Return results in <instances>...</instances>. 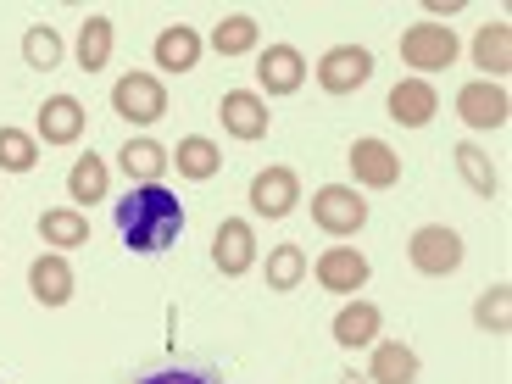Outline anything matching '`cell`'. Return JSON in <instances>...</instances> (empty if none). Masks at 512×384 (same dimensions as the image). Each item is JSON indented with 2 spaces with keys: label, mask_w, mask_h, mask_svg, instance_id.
I'll return each instance as SVG.
<instances>
[{
  "label": "cell",
  "mask_w": 512,
  "mask_h": 384,
  "mask_svg": "<svg viewBox=\"0 0 512 384\" xmlns=\"http://www.w3.org/2000/svg\"><path fill=\"white\" fill-rule=\"evenodd\" d=\"M418 351L407 340H373V362H368V384H418Z\"/></svg>",
  "instance_id": "17"
},
{
  "label": "cell",
  "mask_w": 512,
  "mask_h": 384,
  "mask_svg": "<svg viewBox=\"0 0 512 384\" xmlns=\"http://www.w3.org/2000/svg\"><path fill=\"white\" fill-rule=\"evenodd\" d=\"M295 206H301V179H295V167H262L251 179V212L256 218H268V223H279V218H290Z\"/></svg>",
  "instance_id": "7"
},
{
  "label": "cell",
  "mask_w": 512,
  "mask_h": 384,
  "mask_svg": "<svg viewBox=\"0 0 512 384\" xmlns=\"http://www.w3.org/2000/svg\"><path fill=\"white\" fill-rule=\"evenodd\" d=\"M256 45H262V28H256V17H245V12L223 17V23L212 28V51L218 56H251Z\"/></svg>",
  "instance_id": "26"
},
{
  "label": "cell",
  "mask_w": 512,
  "mask_h": 384,
  "mask_svg": "<svg viewBox=\"0 0 512 384\" xmlns=\"http://www.w3.org/2000/svg\"><path fill=\"white\" fill-rule=\"evenodd\" d=\"M318 284L329 295H357L362 284H368V273H373V262L362 251H351V245H329V251L318 256Z\"/></svg>",
  "instance_id": "13"
},
{
  "label": "cell",
  "mask_w": 512,
  "mask_h": 384,
  "mask_svg": "<svg viewBox=\"0 0 512 384\" xmlns=\"http://www.w3.org/2000/svg\"><path fill=\"white\" fill-rule=\"evenodd\" d=\"M39 234L51 251H78V245H90V218L78 206H51V212H39Z\"/></svg>",
  "instance_id": "20"
},
{
  "label": "cell",
  "mask_w": 512,
  "mask_h": 384,
  "mask_svg": "<svg viewBox=\"0 0 512 384\" xmlns=\"http://www.w3.org/2000/svg\"><path fill=\"white\" fill-rule=\"evenodd\" d=\"M112 45H117V28L106 23V17H90V23L78 28L73 56H78V67H84V73H101V67L112 62Z\"/></svg>",
  "instance_id": "25"
},
{
  "label": "cell",
  "mask_w": 512,
  "mask_h": 384,
  "mask_svg": "<svg viewBox=\"0 0 512 384\" xmlns=\"http://www.w3.org/2000/svg\"><path fill=\"white\" fill-rule=\"evenodd\" d=\"M307 84V62L295 45H268L256 51V95H295Z\"/></svg>",
  "instance_id": "9"
},
{
  "label": "cell",
  "mask_w": 512,
  "mask_h": 384,
  "mask_svg": "<svg viewBox=\"0 0 512 384\" xmlns=\"http://www.w3.org/2000/svg\"><path fill=\"white\" fill-rule=\"evenodd\" d=\"M346 384H362V379H357V373H346Z\"/></svg>",
  "instance_id": "34"
},
{
  "label": "cell",
  "mask_w": 512,
  "mask_h": 384,
  "mask_svg": "<svg viewBox=\"0 0 512 384\" xmlns=\"http://www.w3.org/2000/svg\"><path fill=\"white\" fill-rule=\"evenodd\" d=\"M0 167L6 173H34L39 167V140L23 128H0Z\"/></svg>",
  "instance_id": "29"
},
{
  "label": "cell",
  "mask_w": 512,
  "mask_h": 384,
  "mask_svg": "<svg viewBox=\"0 0 512 384\" xmlns=\"http://www.w3.org/2000/svg\"><path fill=\"white\" fill-rule=\"evenodd\" d=\"M106 190H112V167L101 162V156H78L73 173H67V195H73V206H95L106 201Z\"/></svg>",
  "instance_id": "23"
},
{
  "label": "cell",
  "mask_w": 512,
  "mask_h": 384,
  "mask_svg": "<svg viewBox=\"0 0 512 384\" xmlns=\"http://www.w3.org/2000/svg\"><path fill=\"white\" fill-rule=\"evenodd\" d=\"M312 223H318L323 234H334V240H351V234L368 229V201H362V190H351V184H323V190L312 195Z\"/></svg>",
  "instance_id": "3"
},
{
  "label": "cell",
  "mask_w": 512,
  "mask_h": 384,
  "mask_svg": "<svg viewBox=\"0 0 512 384\" xmlns=\"http://www.w3.org/2000/svg\"><path fill=\"white\" fill-rule=\"evenodd\" d=\"M112 112L128 117V123H140V128L162 123L167 117V84L156 73H123L112 84Z\"/></svg>",
  "instance_id": "5"
},
{
  "label": "cell",
  "mask_w": 512,
  "mask_h": 384,
  "mask_svg": "<svg viewBox=\"0 0 512 384\" xmlns=\"http://www.w3.org/2000/svg\"><path fill=\"white\" fill-rule=\"evenodd\" d=\"M301 279H307V251L301 245H273L268 251V290L290 295Z\"/></svg>",
  "instance_id": "28"
},
{
  "label": "cell",
  "mask_w": 512,
  "mask_h": 384,
  "mask_svg": "<svg viewBox=\"0 0 512 384\" xmlns=\"http://www.w3.org/2000/svg\"><path fill=\"white\" fill-rule=\"evenodd\" d=\"M140 384H223V379H212V373H201V368H156V373H145Z\"/></svg>",
  "instance_id": "32"
},
{
  "label": "cell",
  "mask_w": 512,
  "mask_h": 384,
  "mask_svg": "<svg viewBox=\"0 0 512 384\" xmlns=\"http://www.w3.org/2000/svg\"><path fill=\"white\" fill-rule=\"evenodd\" d=\"M373 78V51L368 45H329L318 56V84L329 95H357Z\"/></svg>",
  "instance_id": "6"
},
{
  "label": "cell",
  "mask_w": 512,
  "mask_h": 384,
  "mask_svg": "<svg viewBox=\"0 0 512 384\" xmlns=\"http://www.w3.org/2000/svg\"><path fill=\"white\" fill-rule=\"evenodd\" d=\"M117 234L134 256H162L184 234V201L167 184H134L117 201Z\"/></svg>",
  "instance_id": "1"
},
{
  "label": "cell",
  "mask_w": 512,
  "mask_h": 384,
  "mask_svg": "<svg viewBox=\"0 0 512 384\" xmlns=\"http://www.w3.org/2000/svg\"><path fill=\"white\" fill-rule=\"evenodd\" d=\"M474 62H479V73H490V84L512 67V23L507 17H496V23H485L474 34Z\"/></svg>",
  "instance_id": "22"
},
{
  "label": "cell",
  "mask_w": 512,
  "mask_h": 384,
  "mask_svg": "<svg viewBox=\"0 0 512 384\" xmlns=\"http://www.w3.org/2000/svg\"><path fill=\"white\" fill-rule=\"evenodd\" d=\"M457 28L446 23H412L407 34H401V62L412 67V73H446L451 62H457Z\"/></svg>",
  "instance_id": "4"
},
{
  "label": "cell",
  "mask_w": 512,
  "mask_h": 384,
  "mask_svg": "<svg viewBox=\"0 0 512 384\" xmlns=\"http://www.w3.org/2000/svg\"><path fill=\"white\" fill-rule=\"evenodd\" d=\"M117 167L128 173V184H162L167 151H162L156 140H128L123 151H117Z\"/></svg>",
  "instance_id": "24"
},
{
  "label": "cell",
  "mask_w": 512,
  "mask_h": 384,
  "mask_svg": "<svg viewBox=\"0 0 512 384\" xmlns=\"http://www.w3.org/2000/svg\"><path fill=\"white\" fill-rule=\"evenodd\" d=\"M167 167H179V179L206 184V179H218L223 156H218V145L206 140V134H190V140H179V151H167Z\"/></svg>",
  "instance_id": "21"
},
{
  "label": "cell",
  "mask_w": 512,
  "mask_h": 384,
  "mask_svg": "<svg viewBox=\"0 0 512 384\" xmlns=\"http://www.w3.org/2000/svg\"><path fill=\"white\" fill-rule=\"evenodd\" d=\"M151 56H156V67H162V73H195V62H201V34H195V28H184V23H173V28H162V34H156Z\"/></svg>",
  "instance_id": "19"
},
{
  "label": "cell",
  "mask_w": 512,
  "mask_h": 384,
  "mask_svg": "<svg viewBox=\"0 0 512 384\" xmlns=\"http://www.w3.org/2000/svg\"><path fill=\"white\" fill-rule=\"evenodd\" d=\"M379 307H373V301H346V307L334 312V346L340 351H362V346H373V340H379Z\"/></svg>",
  "instance_id": "18"
},
{
  "label": "cell",
  "mask_w": 512,
  "mask_h": 384,
  "mask_svg": "<svg viewBox=\"0 0 512 384\" xmlns=\"http://www.w3.org/2000/svg\"><path fill=\"white\" fill-rule=\"evenodd\" d=\"M212 262H218L223 279H240V273L256 268V229L245 218H223L218 234H212Z\"/></svg>",
  "instance_id": "11"
},
{
  "label": "cell",
  "mask_w": 512,
  "mask_h": 384,
  "mask_svg": "<svg viewBox=\"0 0 512 384\" xmlns=\"http://www.w3.org/2000/svg\"><path fill=\"white\" fill-rule=\"evenodd\" d=\"M457 117L468 128H507V117H512V101H507V90L501 84H490V78H474V84H462L457 90Z\"/></svg>",
  "instance_id": "8"
},
{
  "label": "cell",
  "mask_w": 512,
  "mask_h": 384,
  "mask_svg": "<svg viewBox=\"0 0 512 384\" xmlns=\"http://www.w3.org/2000/svg\"><path fill=\"white\" fill-rule=\"evenodd\" d=\"M351 173H357L362 190H396L401 184V156L384 140L362 134V140H351Z\"/></svg>",
  "instance_id": "10"
},
{
  "label": "cell",
  "mask_w": 512,
  "mask_h": 384,
  "mask_svg": "<svg viewBox=\"0 0 512 384\" xmlns=\"http://www.w3.org/2000/svg\"><path fill=\"white\" fill-rule=\"evenodd\" d=\"M451 156H457V173H462V179H468V190H474V195H485V201H490V195L501 190L496 167H490V156L479 151L474 140H462V145H457V151H451Z\"/></svg>",
  "instance_id": "27"
},
{
  "label": "cell",
  "mask_w": 512,
  "mask_h": 384,
  "mask_svg": "<svg viewBox=\"0 0 512 384\" xmlns=\"http://www.w3.org/2000/svg\"><path fill=\"white\" fill-rule=\"evenodd\" d=\"M440 17H457V0H429V23H440Z\"/></svg>",
  "instance_id": "33"
},
{
  "label": "cell",
  "mask_w": 512,
  "mask_h": 384,
  "mask_svg": "<svg viewBox=\"0 0 512 384\" xmlns=\"http://www.w3.org/2000/svg\"><path fill=\"white\" fill-rule=\"evenodd\" d=\"M84 128H90L84 106H78L73 95H51V101L39 106L34 140H45V145H78V140H84Z\"/></svg>",
  "instance_id": "14"
},
{
  "label": "cell",
  "mask_w": 512,
  "mask_h": 384,
  "mask_svg": "<svg viewBox=\"0 0 512 384\" xmlns=\"http://www.w3.org/2000/svg\"><path fill=\"white\" fill-rule=\"evenodd\" d=\"M435 112H440V95L429 78H401L396 90H390V123L423 128V123H435Z\"/></svg>",
  "instance_id": "16"
},
{
  "label": "cell",
  "mask_w": 512,
  "mask_h": 384,
  "mask_svg": "<svg viewBox=\"0 0 512 384\" xmlns=\"http://www.w3.org/2000/svg\"><path fill=\"white\" fill-rule=\"evenodd\" d=\"M23 62L34 67V73H51V67L62 62V34H56V28H45V23H34L23 34Z\"/></svg>",
  "instance_id": "30"
},
{
  "label": "cell",
  "mask_w": 512,
  "mask_h": 384,
  "mask_svg": "<svg viewBox=\"0 0 512 384\" xmlns=\"http://www.w3.org/2000/svg\"><path fill=\"white\" fill-rule=\"evenodd\" d=\"M28 290H34L39 307H67L73 301V268H67L62 251H45L28 262Z\"/></svg>",
  "instance_id": "15"
},
{
  "label": "cell",
  "mask_w": 512,
  "mask_h": 384,
  "mask_svg": "<svg viewBox=\"0 0 512 384\" xmlns=\"http://www.w3.org/2000/svg\"><path fill=\"white\" fill-rule=\"evenodd\" d=\"M407 262L423 279H451V273L462 268V234L446 229V223H423L407 240Z\"/></svg>",
  "instance_id": "2"
},
{
  "label": "cell",
  "mask_w": 512,
  "mask_h": 384,
  "mask_svg": "<svg viewBox=\"0 0 512 384\" xmlns=\"http://www.w3.org/2000/svg\"><path fill=\"white\" fill-rule=\"evenodd\" d=\"M218 117H223V134H234V140H268V123H273L268 101L256 90H229L218 101Z\"/></svg>",
  "instance_id": "12"
},
{
  "label": "cell",
  "mask_w": 512,
  "mask_h": 384,
  "mask_svg": "<svg viewBox=\"0 0 512 384\" xmlns=\"http://www.w3.org/2000/svg\"><path fill=\"white\" fill-rule=\"evenodd\" d=\"M474 323L479 329H490V334H507L512 329V290L507 284H490L485 295L474 301Z\"/></svg>",
  "instance_id": "31"
}]
</instances>
